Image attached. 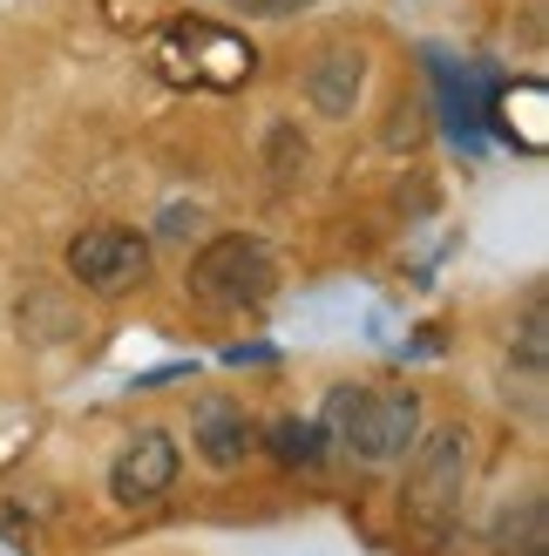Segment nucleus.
Masks as SVG:
<instances>
[{
    "label": "nucleus",
    "instance_id": "nucleus-1",
    "mask_svg": "<svg viewBox=\"0 0 549 556\" xmlns=\"http://www.w3.org/2000/svg\"><path fill=\"white\" fill-rule=\"evenodd\" d=\"M325 434L346 441L360 462H400L407 441L421 434V394L414 387H333Z\"/></svg>",
    "mask_w": 549,
    "mask_h": 556
},
{
    "label": "nucleus",
    "instance_id": "nucleus-2",
    "mask_svg": "<svg viewBox=\"0 0 549 556\" xmlns=\"http://www.w3.org/2000/svg\"><path fill=\"white\" fill-rule=\"evenodd\" d=\"M156 68L170 75L177 89H238V81L258 68V54L244 35H231V27L177 21V27H163V41H156Z\"/></svg>",
    "mask_w": 549,
    "mask_h": 556
},
{
    "label": "nucleus",
    "instance_id": "nucleus-3",
    "mask_svg": "<svg viewBox=\"0 0 549 556\" xmlns=\"http://www.w3.org/2000/svg\"><path fill=\"white\" fill-rule=\"evenodd\" d=\"M271 286H279V258H271V244L252 238V231H225L210 238L197 258H190V292L204 305H265Z\"/></svg>",
    "mask_w": 549,
    "mask_h": 556
},
{
    "label": "nucleus",
    "instance_id": "nucleus-4",
    "mask_svg": "<svg viewBox=\"0 0 549 556\" xmlns=\"http://www.w3.org/2000/svg\"><path fill=\"white\" fill-rule=\"evenodd\" d=\"M469 428H434L421 441V455H414V476H407V522H421V530H448V522L461 516V489H469Z\"/></svg>",
    "mask_w": 549,
    "mask_h": 556
},
{
    "label": "nucleus",
    "instance_id": "nucleus-5",
    "mask_svg": "<svg viewBox=\"0 0 549 556\" xmlns=\"http://www.w3.org/2000/svg\"><path fill=\"white\" fill-rule=\"evenodd\" d=\"M68 278L95 299H123L150 278V238H136L129 225H89L68 238Z\"/></svg>",
    "mask_w": 549,
    "mask_h": 556
},
{
    "label": "nucleus",
    "instance_id": "nucleus-6",
    "mask_svg": "<svg viewBox=\"0 0 549 556\" xmlns=\"http://www.w3.org/2000/svg\"><path fill=\"white\" fill-rule=\"evenodd\" d=\"M170 482H177V441L163 428L136 434L116 455V468H108V495H116L123 509H143V503H156V495H170Z\"/></svg>",
    "mask_w": 549,
    "mask_h": 556
},
{
    "label": "nucleus",
    "instance_id": "nucleus-7",
    "mask_svg": "<svg viewBox=\"0 0 549 556\" xmlns=\"http://www.w3.org/2000/svg\"><path fill=\"white\" fill-rule=\"evenodd\" d=\"M360 81H367V54L353 41H325L306 62V102L340 123V116H353V102H360Z\"/></svg>",
    "mask_w": 549,
    "mask_h": 556
},
{
    "label": "nucleus",
    "instance_id": "nucleus-8",
    "mask_svg": "<svg viewBox=\"0 0 549 556\" xmlns=\"http://www.w3.org/2000/svg\"><path fill=\"white\" fill-rule=\"evenodd\" d=\"M190 441H197V455L210 468H238L244 455H252V421H244L238 401H197L190 407Z\"/></svg>",
    "mask_w": 549,
    "mask_h": 556
},
{
    "label": "nucleus",
    "instance_id": "nucleus-9",
    "mask_svg": "<svg viewBox=\"0 0 549 556\" xmlns=\"http://www.w3.org/2000/svg\"><path fill=\"white\" fill-rule=\"evenodd\" d=\"M265 441H271V455H279L285 468H319V455H325V428L298 421V414H279V421L265 428Z\"/></svg>",
    "mask_w": 549,
    "mask_h": 556
},
{
    "label": "nucleus",
    "instance_id": "nucleus-10",
    "mask_svg": "<svg viewBox=\"0 0 549 556\" xmlns=\"http://www.w3.org/2000/svg\"><path fill=\"white\" fill-rule=\"evenodd\" d=\"M502 549L515 556V549H523V556H542V495H523V516H502Z\"/></svg>",
    "mask_w": 549,
    "mask_h": 556
},
{
    "label": "nucleus",
    "instance_id": "nucleus-11",
    "mask_svg": "<svg viewBox=\"0 0 549 556\" xmlns=\"http://www.w3.org/2000/svg\"><path fill=\"white\" fill-rule=\"evenodd\" d=\"M21 313H35V326H21V332H35V340H62V332H68V319H62V305H54L48 292H35V299H21Z\"/></svg>",
    "mask_w": 549,
    "mask_h": 556
},
{
    "label": "nucleus",
    "instance_id": "nucleus-12",
    "mask_svg": "<svg viewBox=\"0 0 549 556\" xmlns=\"http://www.w3.org/2000/svg\"><path fill=\"white\" fill-rule=\"evenodd\" d=\"M0 556H35V530L21 516H0Z\"/></svg>",
    "mask_w": 549,
    "mask_h": 556
},
{
    "label": "nucleus",
    "instance_id": "nucleus-13",
    "mask_svg": "<svg viewBox=\"0 0 549 556\" xmlns=\"http://www.w3.org/2000/svg\"><path fill=\"white\" fill-rule=\"evenodd\" d=\"M231 8H244V14H292L298 0H231Z\"/></svg>",
    "mask_w": 549,
    "mask_h": 556
}]
</instances>
